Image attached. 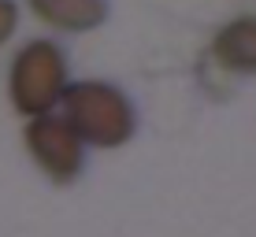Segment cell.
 <instances>
[{
	"label": "cell",
	"mask_w": 256,
	"mask_h": 237,
	"mask_svg": "<svg viewBox=\"0 0 256 237\" xmlns=\"http://www.w3.org/2000/svg\"><path fill=\"white\" fill-rule=\"evenodd\" d=\"M67 111H70V122L74 130L93 145H122L130 137V104L112 89V85H100V82H82L67 93Z\"/></svg>",
	"instance_id": "6da1fadb"
},
{
	"label": "cell",
	"mask_w": 256,
	"mask_h": 237,
	"mask_svg": "<svg viewBox=\"0 0 256 237\" xmlns=\"http://www.w3.org/2000/svg\"><path fill=\"white\" fill-rule=\"evenodd\" d=\"M64 93V56L48 41H34L19 52L12 71V96L26 115H41Z\"/></svg>",
	"instance_id": "7a4b0ae2"
},
{
	"label": "cell",
	"mask_w": 256,
	"mask_h": 237,
	"mask_svg": "<svg viewBox=\"0 0 256 237\" xmlns=\"http://www.w3.org/2000/svg\"><path fill=\"white\" fill-rule=\"evenodd\" d=\"M26 141H30V152L38 156V163L60 182L74 178V171L82 167L78 134L60 119H38L30 130H26Z\"/></svg>",
	"instance_id": "3957f363"
},
{
	"label": "cell",
	"mask_w": 256,
	"mask_h": 237,
	"mask_svg": "<svg viewBox=\"0 0 256 237\" xmlns=\"http://www.w3.org/2000/svg\"><path fill=\"white\" fill-rule=\"evenodd\" d=\"M34 11L64 30H93L104 19V0H30Z\"/></svg>",
	"instance_id": "277c9868"
},
{
	"label": "cell",
	"mask_w": 256,
	"mask_h": 237,
	"mask_svg": "<svg viewBox=\"0 0 256 237\" xmlns=\"http://www.w3.org/2000/svg\"><path fill=\"white\" fill-rule=\"evenodd\" d=\"M216 56L234 71H252L256 74V19L230 22L216 41Z\"/></svg>",
	"instance_id": "5b68a950"
},
{
	"label": "cell",
	"mask_w": 256,
	"mask_h": 237,
	"mask_svg": "<svg viewBox=\"0 0 256 237\" xmlns=\"http://www.w3.org/2000/svg\"><path fill=\"white\" fill-rule=\"evenodd\" d=\"M12 30H15V7L8 4V0H0V41H4Z\"/></svg>",
	"instance_id": "8992f818"
}]
</instances>
